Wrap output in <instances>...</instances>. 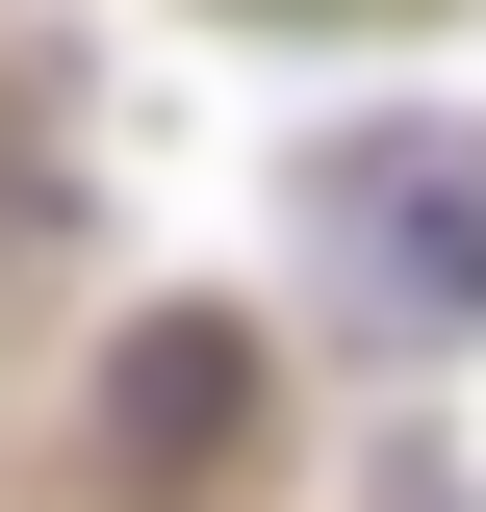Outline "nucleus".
<instances>
[{
    "label": "nucleus",
    "instance_id": "f257e3e1",
    "mask_svg": "<svg viewBox=\"0 0 486 512\" xmlns=\"http://www.w3.org/2000/svg\"><path fill=\"white\" fill-rule=\"evenodd\" d=\"M307 256H333V308L384 333V359H461L486 333V103H359L307 128Z\"/></svg>",
    "mask_w": 486,
    "mask_h": 512
},
{
    "label": "nucleus",
    "instance_id": "f03ea898",
    "mask_svg": "<svg viewBox=\"0 0 486 512\" xmlns=\"http://www.w3.org/2000/svg\"><path fill=\"white\" fill-rule=\"evenodd\" d=\"M103 436H128V487H205V461L256 436V333H231V308H154V333L103 359Z\"/></svg>",
    "mask_w": 486,
    "mask_h": 512
}]
</instances>
